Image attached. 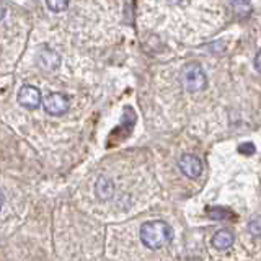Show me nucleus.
Instances as JSON below:
<instances>
[{"mask_svg":"<svg viewBox=\"0 0 261 261\" xmlns=\"http://www.w3.org/2000/svg\"><path fill=\"white\" fill-rule=\"evenodd\" d=\"M173 240V228L165 220H149L141 227V242L149 250H160Z\"/></svg>","mask_w":261,"mask_h":261,"instance_id":"1","label":"nucleus"},{"mask_svg":"<svg viewBox=\"0 0 261 261\" xmlns=\"http://www.w3.org/2000/svg\"><path fill=\"white\" fill-rule=\"evenodd\" d=\"M183 87L186 92L190 93H198L201 90L206 88L207 85V77L204 70L201 69L199 64H188L183 70Z\"/></svg>","mask_w":261,"mask_h":261,"instance_id":"2","label":"nucleus"},{"mask_svg":"<svg viewBox=\"0 0 261 261\" xmlns=\"http://www.w3.org/2000/svg\"><path fill=\"white\" fill-rule=\"evenodd\" d=\"M44 111L51 116H62L69 110V98L64 93H49L43 100Z\"/></svg>","mask_w":261,"mask_h":261,"instance_id":"3","label":"nucleus"},{"mask_svg":"<svg viewBox=\"0 0 261 261\" xmlns=\"http://www.w3.org/2000/svg\"><path fill=\"white\" fill-rule=\"evenodd\" d=\"M178 167L185 176L191 178V179L199 178L202 173V162L193 153H183L181 157H179Z\"/></svg>","mask_w":261,"mask_h":261,"instance_id":"4","label":"nucleus"},{"mask_svg":"<svg viewBox=\"0 0 261 261\" xmlns=\"http://www.w3.org/2000/svg\"><path fill=\"white\" fill-rule=\"evenodd\" d=\"M18 103L23 108L36 110L41 105V92L33 85H23L18 92Z\"/></svg>","mask_w":261,"mask_h":261,"instance_id":"5","label":"nucleus"},{"mask_svg":"<svg viewBox=\"0 0 261 261\" xmlns=\"http://www.w3.org/2000/svg\"><path fill=\"white\" fill-rule=\"evenodd\" d=\"M95 194L100 201H110L114 196V183L108 176H100L95 183Z\"/></svg>","mask_w":261,"mask_h":261,"instance_id":"6","label":"nucleus"},{"mask_svg":"<svg viewBox=\"0 0 261 261\" xmlns=\"http://www.w3.org/2000/svg\"><path fill=\"white\" fill-rule=\"evenodd\" d=\"M211 243L216 250L224 251V250H228L235 243V235H233V232L227 230V228H222V230H217L214 233Z\"/></svg>","mask_w":261,"mask_h":261,"instance_id":"7","label":"nucleus"},{"mask_svg":"<svg viewBox=\"0 0 261 261\" xmlns=\"http://www.w3.org/2000/svg\"><path fill=\"white\" fill-rule=\"evenodd\" d=\"M39 64L43 65L46 70H54L61 65V57L56 51L49 47H44L39 54Z\"/></svg>","mask_w":261,"mask_h":261,"instance_id":"8","label":"nucleus"},{"mask_svg":"<svg viewBox=\"0 0 261 261\" xmlns=\"http://www.w3.org/2000/svg\"><path fill=\"white\" fill-rule=\"evenodd\" d=\"M46 4H47L49 10H51V12L59 13V12H64L65 8H67L69 0H46Z\"/></svg>","mask_w":261,"mask_h":261,"instance_id":"9","label":"nucleus"},{"mask_svg":"<svg viewBox=\"0 0 261 261\" xmlns=\"http://www.w3.org/2000/svg\"><path fill=\"white\" fill-rule=\"evenodd\" d=\"M233 7H235V12L243 15V16L251 10L250 0H233Z\"/></svg>","mask_w":261,"mask_h":261,"instance_id":"10","label":"nucleus"},{"mask_svg":"<svg viewBox=\"0 0 261 261\" xmlns=\"http://www.w3.org/2000/svg\"><path fill=\"white\" fill-rule=\"evenodd\" d=\"M207 216H209V219L222 220L227 216V211L224 207H211V209H207Z\"/></svg>","mask_w":261,"mask_h":261,"instance_id":"11","label":"nucleus"},{"mask_svg":"<svg viewBox=\"0 0 261 261\" xmlns=\"http://www.w3.org/2000/svg\"><path fill=\"white\" fill-rule=\"evenodd\" d=\"M248 230L251 235H255V237H259V230H261V227H259V217H253L250 222H248Z\"/></svg>","mask_w":261,"mask_h":261,"instance_id":"12","label":"nucleus"},{"mask_svg":"<svg viewBox=\"0 0 261 261\" xmlns=\"http://www.w3.org/2000/svg\"><path fill=\"white\" fill-rule=\"evenodd\" d=\"M239 152H242L245 155H251L253 152H255V145H253V144H242L239 147Z\"/></svg>","mask_w":261,"mask_h":261,"instance_id":"13","label":"nucleus"},{"mask_svg":"<svg viewBox=\"0 0 261 261\" xmlns=\"http://www.w3.org/2000/svg\"><path fill=\"white\" fill-rule=\"evenodd\" d=\"M5 12H7V8H5V5L4 4H0V20L4 18L5 16Z\"/></svg>","mask_w":261,"mask_h":261,"instance_id":"14","label":"nucleus"},{"mask_svg":"<svg viewBox=\"0 0 261 261\" xmlns=\"http://www.w3.org/2000/svg\"><path fill=\"white\" fill-rule=\"evenodd\" d=\"M255 69H256V70H259V54H256V56H255Z\"/></svg>","mask_w":261,"mask_h":261,"instance_id":"15","label":"nucleus"},{"mask_svg":"<svg viewBox=\"0 0 261 261\" xmlns=\"http://www.w3.org/2000/svg\"><path fill=\"white\" fill-rule=\"evenodd\" d=\"M4 201H5V198H4V193L0 191V211H2V206H4Z\"/></svg>","mask_w":261,"mask_h":261,"instance_id":"16","label":"nucleus"}]
</instances>
